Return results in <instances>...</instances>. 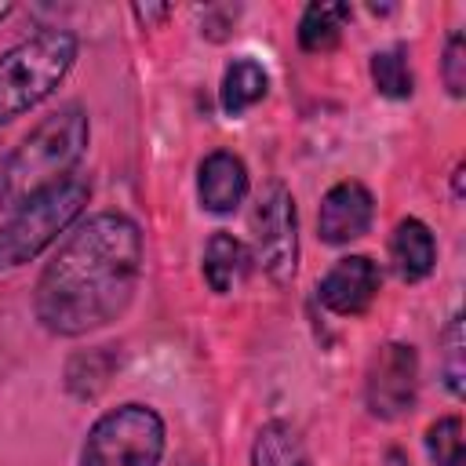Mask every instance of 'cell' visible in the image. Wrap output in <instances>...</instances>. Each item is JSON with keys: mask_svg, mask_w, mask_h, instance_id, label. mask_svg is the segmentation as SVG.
Here are the masks:
<instances>
[{"mask_svg": "<svg viewBox=\"0 0 466 466\" xmlns=\"http://www.w3.org/2000/svg\"><path fill=\"white\" fill-rule=\"evenodd\" d=\"M390 262H393V273L404 284L426 280L433 273V266H437V237H433V229L415 215L400 218L393 226V233H390Z\"/></svg>", "mask_w": 466, "mask_h": 466, "instance_id": "cell-11", "label": "cell"}, {"mask_svg": "<svg viewBox=\"0 0 466 466\" xmlns=\"http://www.w3.org/2000/svg\"><path fill=\"white\" fill-rule=\"evenodd\" d=\"M441 80L448 87L451 98H462L466 95V36L462 29H455L444 44V55H441Z\"/></svg>", "mask_w": 466, "mask_h": 466, "instance_id": "cell-20", "label": "cell"}, {"mask_svg": "<svg viewBox=\"0 0 466 466\" xmlns=\"http://www.w3.org/2000/svg\"><path fill=\"white\" fill-rule=\"evenodd\" d=\"M448 466H466V459H455V462H448Z\"/></svg>", "mask_w": 466, "mask_h": 466, "instance_id": "cell-25", "label": "cell"}, {"mask_svg": "<svg viewBox=\"0 0 466 466\" xmlns=\"http://www.w3.org/2000/svg\"><path fill=\"white\" fill-rule=\"evenodd\" d=\"M368 73H371V84L382 98L390 102H404L415 95V73H411V62H408V51L404 47H382L368 58Z\"/></svg>", "mask_w": 466, "mask_h": 466, "instance_id": "cell-17", "label": "cell"}, {"mask_svg": "<svg viewBox=\"0 0 466 466\" xmlns=\"http://www.w3.org/2000/svg\"><path fill=\"white\" fill-rule=\"evenodd\" d=\"M441 375L451 397L466 393V331H462V313L455 309L441 331Z\"/></svg>", "mask_w": 466, "mask_h": 466, "instance_id": "cell-18", "label": "cell"}, {"mask_svg": "<svg viewBox=\"0 0 466 466\" xmlns=\"http://www.w3.org/2000/svg\"><path fill=\"white\" fill-rule=\"evenodd\" d=\"M167 426L153 404L127 400L102 411L80 444V466H160Z\"/></svg>", "mask_w": 466, "mask_h": 466, "instance_id": "cell-5", "label": "cell"}, {"mask_svg": "<svg viewBox=\"0 0 466 466\" xmlns=\"http://www.w3.org/2000/svg\"><path fill=\"white\" fill-rule=\"evenodd\" d=\"M251 193L248 164L233 149H211L197 164V200L208 215H233Z\"/></svg>", "mask_w": 466, "mask_h": 466, "instance_id": "cell-10", "label": "cell"}, {"mask_svg": "<svg viewBox=\"0 0 466 466\" xmlns=\"http://www.w3.org/2000/svg\"><path fill=\"white\" fill-rule=\"evenodd\" d=\"M382 466H411V459H408V451L404 448H386V455H382Z\"/></svg>", "mask_w": 466, "mask_h": 466, "instance_id": "cell-22", "label": "cell"}, {"mask_svg": "<svg viewBox=\"0 0 466 466\" xmlns=\"http://www.w3.org/2000/svg\"><path fill=\"white\" fill-rule=\"evenodd\" d=\"M76 55L80 40L69 29H40L7 47L0 55V127L51 98L76 66Z\"/></svg>", "mask_w": 466, "mask_h": 466, "instance_id": "cell-3", "label": "cell"}, {"mask_svg": "<svg viewBox=\"0 0 466 466\" xmlns=\"http://www.w3.org/2000/svg\"><path fill=\"white\" fill-rule=\"evenodd\" d=\"M269 91V73L262 69V62H255L251 55H240L226 66L222 84H218V106L226 116H240L248 109H255Z\"/></svg>", "mask_w": 466, "mask_h": 466, "instance_id": "cell-14", "label": "cell"}, {"mask_svg": "<svg viewBox=\"0 0 466 466\" xmlns=\"http://www.w3.org/2000/svg\"><path fill=\"white\" fill-rule=\"evenodd\" d=\"M91 142V120L84 106H62L44 116L0 167V208L15 211L36 193L58 186L84 160Z\"/></svg>", "mask_w": 466, "mask_h": 466, "instance_id": "cell-2", "label": "cell"}, {"mask_svg": "<svg viewBox=\"0 0 466 466\" xmlns=\"http://www.w3.org/2000/svg\"><path fill=\"white\" fill-rule=\"evenodd\" d=\"M451 197L462 200V164H455V171H451Z\"/></svg>", "mask_w": 466, "mask_h": 466, "instance_id": "cell-23", "label": "cell"}, {"mask_svg": "<svg viewBox=\"0 0 466 466\" xmlns=\"http://www.w3.org/2000/svg\"><path fill=\"white\" fill-rule=\"evenodd\" d=\"M87 200H91V182L69 175L58 186L15 208L11 218L0 226V269H18L33 262L40 251H47L58 240V233H66L84 215Z\"/></svg>", "mask_w": 466, "mask_h": 466, "instance_id": "cell-4", "label": "cell"}, {"mask_svg": "<svg viewBox=\"0 0 466 466\" xmlns=\"http://www.w3.org/2000/svg\"><path fill=\"white\" fill-rule=\"evenodd\" d=\"M113 371H116L113 346H95L87 353L69 357V364H66V390L73 397H80V400H91V397H98L106 390Z\"/></svg>", "mask_w": 466, "mask_h": 466, "instance_id": "cell-15", "label": "cell"}, {"mask_svg": "<svg viewBox=\"0 0 466 466\" xmlns=\"http://www.w3.org/2000/svg\"><path fill=\"white\" fill-rule=\"evenodd\" d=\"M7 15H11V4H0V22H4Z\"/></svg>", "mask_w": 466, "mask_h": 466, "instance_id": "cell-24", "label": "cell"}, {"mask_svg": "<svg viewBox=\"0 0 466 466\" xmlns=\"http://www.w3.org/2000/svg\"><path fill=\"white\" fill-rule=\"evenodd\" d=\"M251 269V248L233 237L229 229H215L208 240H204V251H200V273H204V284L215 291V295H229L244 284Z\"/></svg>", "mask_w": 466, "mask_h": 466, "instance_id": "cell-12", "label": "cell"}, {"mask_svg": "<svg viewBox=\"0 0 466 466\" xmlns=\"http://www.w3.org/2000/svg\"><path fill=\"white\" fill-rule=\"evenodd\" d=\"M251 262L277 288H288L299 273V208L284 182H269L255 200Z\"/></svg>", "mask_w": 466, "mask_h": 466, "instance_id": "cell-6", "label": "cell"}, {"mask_svg": "<svg viewBox=\"0 0 466 466\" xmlns=\"http://www.w3.org/2000/svg\"><path fill=\"white\" fill-rule=\"evenodd\" d=\"M131 15L138 18L142 29H153V25H160V22L171 15V4H135Z\"/></svg>", "mask_w": 466, "mask_h": 466, "instance_id": "cell-21", "label": "cell"}, {"mask_svg": "<svg viewBox=\"0 0 466 466\" xmlns=\"http://www.w3.org/2000/svg\"><path fill=\"white\" fill-rule=\"evenodd\" d=\"M426 451L433 459V466H448L455 459H466L462 448V419L459 415H444L437 422L426 426Z\"/></svg>", "mask_w": 466, "mask_h": 466, "instance_id": "cell-19", "label": "cell"}, {"mask_svg": "<svg viewBox=\"0 0 466 466\" xmlns=\"http://www.w3.org/2000/svg\"><path fill=\"white\" fill-rule=\"evenodd\" d=\"M350 18H353V7L342 4V0H313V4H306L302 18H299V29H295L299 47L306 55L335 51L339 40H342V29L350 25Z\"/></svg>", "mask_w": 466, "mask_h": 466, "instance_id": "cell-13", "label": "cell"}, {"mask_svg": "<svg viewBox=\"0 0 466 466\" xmlns=\"http://www.w3.org/2000/svg\"><path fill=\"white\" fill-rule=\"evenodd\" d=\"M142 226L124 211H95L73 226L33 284V317L47 335L84 339L120 320L142 280Z\"/></svg>", "mask_w": 466, "mask_h": 466, "instance_id": "cell-1", "label": "cell"}, {"mask_svg": "<svg viewBox=\"0 0 466 466\" xmlns=\"http://www.w3.org/2000/svg\"><path fill=\"white\" fill-rule=\"evenodd\" d=\"M382 288V269L371 255H342L317 280V302L335 317H360Z\"/></svg>", "mask_w": 466, "mask_h": 466, "instance_id": "cell-8", "label": "cell"}, {"mask_svg": "<svg viewBox=\"0 0 466 466\" xmlns=\"http://www.w3.org/2000/svg\"><path fill=\"white\" fill-rule=\"evenodd\" d=\"M251 466H309V462H306V451H302V441H299V433H295V426L284 422V419L266 422V426L255 433V444H251Z\"/></svg>", "mask_w": 466, "mask_h": 466, "instance_id": "cell-16", "label": "cell"}, {"mask_svg": "<svg viewBox=\"0 0 466 466\" xmlns=\"http://www.w3.org/2000/svg\"><path fill=\"white\" fill-rule=\"evenodd\" d=\"M375 222V197L364 182L357 178H342L335 182L317 208V237L331 248L353 244L360 240Z\"/></svg>", "mask_w": 466, "mask_h": 466, "instance_id": "cell-9", "label": "cell"}, {"mask_svg": "<svg viewBox=\"0 0 466 466\" xmlns=\"http://www.w3.org/2000/svg\"><path fill=\"white\" fill-rule=\"evenodd\" d=\"M419 400V353L411 342H382L364 368V408L379 422L411 415Z\"/></svg>", "mask_w": 466, "mask_h": 466, "instance_id": "cell-7", "label": "cell"}]
</instances>
